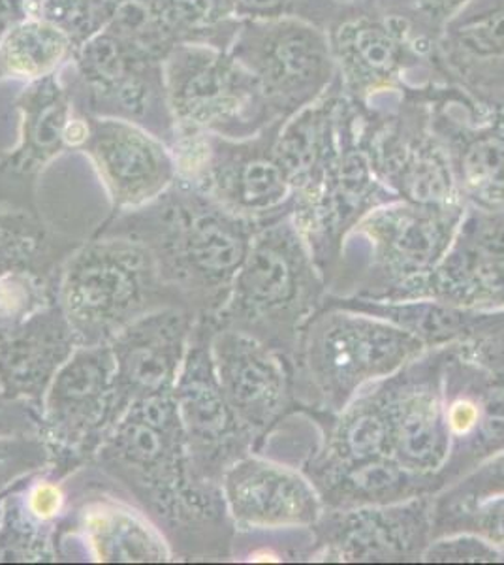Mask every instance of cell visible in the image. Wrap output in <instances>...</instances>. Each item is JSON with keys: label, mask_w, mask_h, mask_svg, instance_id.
Masks as SVG:
<instances>
[{"label": "cell", "mask_w": 504, "mask_h": 565, "mask_svg": "<svg viewBox=\"0 0 504 565\" xmlns=\"http://www.w3.org/2000/svg\"><path fill=\"white\" fill-rule=\"evenodd\" d=\"M93 458L151 521L178 537L192 535V527L218 519L217 489L192 473L173 394L128 405L109 426Z\"/></svg>", "instance_id": "cell-1"}, {"label": "cell", "mask_w": 504, "mask_h": 565, "mask_svg": "<svg viewBox=\"0 0 504 565\" xmlns=\"http://www.w3.org/2000/svg\"><path fill=\"white\" fill-rule=\"evenodd\" d=\"M57 303L77 345L109 343L154 309L185 308L160 276L151 250L117 234H104L68 257L57 281Z\"/></svg>", "instance_id": "cell-2"}, {"label": "cell", "mask_w": 504, "mask_h": 565, "mask_svg": "<svg viewBox=\"0 0 504 565\" xmlns=\"http://www.w3.org/2000/svg\"><path fill=\"white\" fill-rule=\"evenodd\" d=\"M106 234L146 245L164 282L199 319L223 308L250 247L230 212L192 200L157 207L148 217H136Z\"/></svg>", "instance_id": "cell-3"}, {"label": "cell", "mask_w": 504, "mask_h": 565, "mask_svg": "<svg viewBox=\"0 0 504 565\" xmlns=\"http://www.w3.org/2000/svg\"><path fill=\"white\" fill-rule=\"evenodd\" d=\"M116 420V360L109 343L77 345L40 405V436L52 466L72 471L95 457Z\"/></svg>", "instance_id": "cell-4"}, {"label": "cell", "mask_w": 504, "mask_h": 565, "mask_svg": "<svg viewBox=\"0 0 504 565\" xmlns=\"http://www.w3.org/2000/svg\"><path fill=\"white\" fill-rule=\"evenodd\" d=\"M207 322L196 321L173 398L185 434L192 473L207 487L223 481L245 441V428L224 398L211 359Z\"/></svg>", "instance_id": "cell-5"}, {"label": "cell", "mask_w": 504, "mask_h": 565, "mask_svg": "<svg viewBox=\"0 0 504 565\" xmlns=\"http://www.w3.org/2000/svg\"><path fill=\"white\" fill-rule=\"evenodd\" d=\"M196 319L179 306L154 309L109 341L116 360V420L135 402L173 394Z\"/></svg>", "instance_id": "cell-6"}, {"label": "cell", "mask_w": 504, "mask_h": 565, "mask_svg": "<svg viewBox=\"0 0 504 565\" xmlns=\"http://www.w3.org/2000/svg\"><path fill=\"white\" fill-rule=\"evenodd\" d=\"M211 359L224 398L247 431L264 430L285 404V373L255 335L221 328L211 334Z\"/></svg>", "instance_id": "cell-7"}, {"label": "cell", "mask_w": 504, "mask_h": 565, "mask_svg": "<svg viewBox=\"0 0 504 565\" xmlns=\"http://www.w3.org/2000/svg\"><path fill=\"white\" fill-rule=\"evenodd\" d=\"M416 348L418 343L399 330L356 317H339L320 328L311 351L320 377L337 391H351L362 381L392 372Z\"/></svg>", "instance_id": "cell-8"}, {"label": "cell", "mask_w": 504, "mask_h": 565, "mask_svg": "<svg viewBox=\"0 0 504 565\" xmlns=\"http://www.w3.org/2000/svg\"><path fill=\"white\" fill-rule=\"evenodd\" d=\"M76 335L57 302L32 313L0 345V386L8 396L42 405L58 367L76 351Z\"/></svg>", "instance_id": "cell-9"}, {"label": "cell", "mask_w": 504, "mask_h": 565, "mask_svg": "<svg viewBox=\"0 0 504 565\" xmlns=\"http://www.w3.org/2000/svg\"><path fill=\"white\" fill-rule=\"evenodd\" d=\"M223 495L239 526H296L314 516L313 492L305 482L258 458H237L224 471Z\"/></svg>", "instance_id": "cell-10"}, {"label": "cell", "mask_w": 504, "mask_h": 565, "mask_svg": "<svg viewBox=\"0 0 504 565\" xmlns=\"http://www.w3.org/2000/svg\"><path fill=\"white\" fill-rule=\"evenodd\" d=\"M442 61L480 97L504 98V0H469L444 23Z\"/></svg>", "instance_id": "cell-11"}, {"label": "cell", "mask_w": 504, "mask_h": 565, "mask_svg": "<svg viewBox=\"0 0 504 565\" xmlns=\"http://www.w3.org/2000/svg\"><path fill=\"white\" fill-rule=\"evenodd\" d=\"M333 68L330 36L303 21L275 25L264 44V79L285 106H311L328 89Z\"/></svg>", "instance_id": "cell-12"}, {"label": "cell", "mask_w": 504, "mask_h": 565, "mask_svg": "<svg viewBox=\"0 0 504 565\" xmlns=\"http://www.w3.org/2000/svg\"><path fill=\"white\" fill-rule=\"evenodd\" d=\"M396 25L397 18L357 15L339 21L333 29V61L357 97L386 89L401 72L403 58L409 53L410 25L405 18Z\"/></svg>", "instance_id": "cell-13"}, {"label": "cell", "mask_w": 504, "mask_h": 565, "mask_svg": "<svg viewBox=\"0 0 504 565\" xmlns=\"http://www.w3.org/2000/svg\"><path fill=\"white\" fill-rule=\"evenodd\" d=\"M77 532L98 562H168L167 535L148 514L111 495H100L77 511Z\"/></svg>", "instance_id": "cell-14"}, {"label": "cell", "mask_w": 504, "mask_h": 565, "mask_svg": "<svg viewBox=\"0 0 504 565\" xmlns=\"http://www.w3.org/2000/svg\"><path fill=\"white\" fill-rule=\"evenodd\" d=\"M298 285L294 263L271 234L256 239L247 250L230 292L218 311V321L236 327L275 316L292 302Z\"/></svg>", "instance_id": "cell-15"}, {"label": "cell", "mask_w": 504, "mask_h": 565, "mask_svg": "<svg viewBox=\"0 0 504 565\" xmlns=\"http://www.w3.org/2000/svg\"><path fill=\"white\" fill-rule=\"evenodd\" d=\"M96 157L116 199L127 206L153 199L170 174L160 149L130 132L100 138L96 143Z\"/></svg>", "instance_id": "cell-16"}, {"label": "cell", "mask_w": 504, "mask_h": 565, "mask_svg": "<svg viewBox=\"0 0 504 565\" xmlns=\"http://www.w3.org/2000/svg\"><path fill=\"white\" fill-rule=\"evenodd\" d=\"M392 444L407 468L433 469L447 452V434L437 398L428 391H415L397 402L388 415Z\"/></svg>", "instance_id": "cell-17"}, {"label": "cell", "mask_w": 504, "mask_h": 565, "mask_svg": "<svg viewBox=\"0 0 504 565\" xmlns=\"http://www.w3.org/2000/svg\"><path fill=\"white\" fill-rule=\"evenodd\" d=\"M287 172L279 161L250 159L243 162L226 181L230 199L247 210H268L287 194Z\"/></svg>", "instance_id": "cell-18"}, {"label": "cell", "mask_w": 504, "mask_h": 565, "mask_svg": "<svg viewBox=\"0 0 504 565\" xmlns=\"http://www.w3.org/2000/svg\"><path fill=\"white\" fill-rule=\"evenodd\" d=\"M50 245L42 232L23 221L0 217V279L21 271L45 274Z\"/></svg>", "instance_id": "cell-19"}, {"label": "cell", "mask_w": 504, "mask_h": 565, "mask_svg": "<svg viewBox=\"0 0 504 565\" xmlns=\"http://www.w3.org/2000/svg\"><path fill=\"white\" fill-rule=\"evenodd\" d=\"M47 466L52 452L40 434L0 437V494Z\"/></svg>", "instance_id": "cell-20"}, {"label": "cell", "mask_w": 504, "mask_h": 565, "mask_svg": "<svg viewBox=\"0 0 504 565\" xmlns=\"http://www.w3.org/2000/svg\"><path fill=\"white\" fill-rule=\"evenodd\" d=\"M389 441H392L389 418L384 417L377 409L356 413L345 424L343 436H341V447L345 450L346 457H351L356 462L377 460Z\"/></svg>", "instance_id": "cell-21"}, {"label": "cell", "mask_w": 504, "mask_h": 565, "mask_svg": "<svg viewBox=\"0 0 504 565\" xmlns=\"http://www.w3.org/2000/svg\"><path fill=\"white\" fill-rule=\"evenodd\" d=\"M441 244V228L433 218L403 215L394 228V245L397 253L412 263H428Z\"/></svg>", "instance_id": "cell-22"}, {"label": "cell", "mask_w": 504, "mask_h": 565, "mask_svg": "<svg viewBox=\"0 0 504 565\" xmlns=\"http://www.w3.org/2000/svg\"><path fill=\"white\" fill-rule=\"evenodd\" d=\"M405 189L418 202H441L450 193V175L435 154H418L405 172Z\"/></svg>", "instance_id": "cell-23"}, {"label": "cell", "mask_w": 504, "mask_h": 565, "mask_svg": "<svg viewBox=\"0 0 504 565\" xmlns=\"http://www.w3.org/2000/svg\"><path fill=\"white\" fill-rule=\"evenodd\" d=\"M504 168L503 136L487 135L474 141L463 157V172L469 183L492 181Z\"/></svg>", "instance_id": "cell-24"}, {"label": "cell", "mask_w": 504, "mask_h": 565, "mask_svg": "<svg viewBox=\"0 0 504 565\" xmlns=\"http://www.w3.org/2000/svg\"><path fill=\"white\" fill-rule=\"evenodd\" d=\"M40 434V407L8 396L0 386V437Z\"/></svg>", "instance_id": "cell-25"}, {"label": "cell", "mask_w": 504, "mask_h": 565, "mask_svg": "<svg viewBox=\"0 0 504 565\" xmlns=\"http://www.w3.org/2000/svg\"><path fill=\"white\" fill-rule=\"evenodd\" d=\"M26 511L39 521L52 524L63 513L64 494L58 484L47 479H39L20 492Z\"/></svg>", "instance_id": "cell-26"}, {"label": "cell", "mask_w": 504, "mask_h": 565, "mask_svg": "<svg viewBox=\"0 0 504 565\" xmlns=\"http://www.w3.org/2000/svg\"><path fill=\"white\" fill-rule=\"evenodd\" d=\"M399 481H401V471L396 466L377 462V460H369L364 468L357 469L352 476V482L356 484V489L367 494H380L392 490L399 484Z\"/></svg>", "instance_id": "cell-27"}, {"label": "cell", "mask_w": 504, "mask_h": 565, "mask_svg": "<svg viewBox=\"0 0 504 565\" xmlns=\"http://www.w3.org/2000/svg\"><path fill=\"white\" fill-rule=\"evenodd\" d=\"M480 423L485 437L492 441H504V385L485 392L480 407Z\"/></svg>", "instance_id": "cell-28"}, {"label": "cell", "mask_w": 504, "mask_h": 565, "mask_svg": "<svg viewBox=\"0 0 504 565\" xmlns=\"http://www.w3.org/2000/svg\"><path fill=\"white\" fill-rule=\"evenodd\" d=\"M480 405L471 399L458 398L447 412V428L453 436H467L479 426Z\"/></svg>", "instance_id": "cell-29"}, {"label": "cell", "mask_w": 504, "mask_h": 565, "mask_svg": "<svg viewBox=\"0 0 504 565\" xmlns=\"http://www.w3.org/2000/svg\"><path fill=\"white\" fill-rule=\"evenodd\" d=\"M469 0H418V8L431 25H444Z\"/></svg>", "instance_id": "cell-30"}, {"label": "cell", "mask_w": 504, "mask_h": 565, "mask_svg": "<svg viewBox=\"0 0 504 565\" xmlns=\"http://www.w3.org/2000/svg\"><path fill=\"white\" fill-rule=\"evenodd\" d=\"M183 18L192 21H207L217 8H226L224 0H175Z\"/></svg>", "instance_id": "cell-31"}, {"label": "cell", "mask_w": 504, "mask_h": 565, "mask_svg": "<svg viewBox=\"0 0 504 565\" xmlns=\"http://www.w3.org/2000/svg\"><path fill=\"white\" fill-rule=\"evenodd\" d=\"M242 4L250 8V10H260V12H274V10H281V8L292 4L294 0H239Z\"/></svg>", "instance_id": "cell-32"}, {"label": "cell", "mask_w": 504, "mask_h": 565, "mask_svg": "<svg viewBox=\"0 0 504 565\" xmlns=\"http://www.w3.org/2000/svg\"><path fill=\"white\" fill-rule=\"evenodd\" d=\"M490 530H492V533H498V535H503L504 537V508L498 509L495 516H492V521H490Z\"/></svg>", "instance_id": "cell-33"}, {"label": "cell", "mask_w": 504, "mask_h": 565, "mask_svg": "<svg viewBox=\"0 0 504 565\" xmlns=\"http://www.w3.org/2000/svg\"><path fill=\"white\" fill-rule=\"evenodd\" d=\"M7 494H8V492H4V494H0V522H2V516H4V505H7Z\"/></svg>", "instance_id": "cell-34"}]
</instances>
